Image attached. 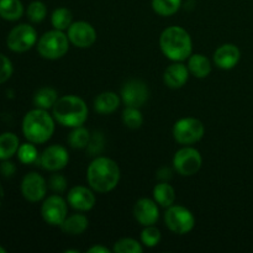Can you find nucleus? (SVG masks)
Returning <instances> with one entry per match:
<instances>
[{
    "label": "nucleus",
    "mask_w": 253,
    "mask_h": 253,
    "mask_svg": "<svg viewBox=\"0 0 253 253\" xmlns=\"http://www.w3.org/2000/svg\"><path fill=\"white\" fill-rule=\"evenodd\" d=\"M120 167L114 160L104 156L94 158L86 169V182L96 193L113 192L120 182Z\"/></svg>",
    "instance_id": "f257e3e1"
},
{
    "label": "nucleus",
    "mask_w": 253,
    "mask_h": 253,
    "mask_svg": "<svg viewBox=\"0 0 253 253\" xmlns=\"http://www.w3.org/2000/svg\"><path fill=\"white\" fill-rule=\"evenodd\" d=\"M162 53L172 62H184L193 54V41L189 32L180 26H169L160 36Z\"/></svg>",
    "instance_id": "f03ea898"
},
{
    "label": "nucleus",
    "mask_w": 253,
    "mask_h": 253,
    "mask_svg": "<svg viewBox=\"0 0 253 253\" xmlns=\"http://www.w3.org/2000/svg\"><path fill=\"white\" fill-rule=\"evenodd\" d=\"M54 118L44 109L35 108L22 119V133L29 142L42 145L51 140L54 132Z\"/></svg>",
    "instance_id": "7ed1b4c3"
},
{
    "label": "nucleus",
    "mask_w": 253,
    "mask_h": 253,
    "mask_svg": "<svg viewBox=\"0 0 253 253\" xmlns=\"http://www.w3.org/2000/svg\"><path fill=\"white\" fill-rule=\"evenodd\" d=\"M52 115L62 126L74 128L85 124L88 120L89 109L81 96L64 95L56 101L52 108Z\"/></svg>",
    "instance_id": "20e7f679"
},
{
    "label": "nucleus",
    "mask_w": 253,
    "mask_h": 253,
    "mask_svg": "<svg viewBox=\"0 0 253 253\" xmlns=\"http://www.w3.org/2000/svg\"><path fill=\"white\" fill-rule=\"evenodd\" d=\"M69 39L61 30H51L42 35L37 41V52L44 59L56 61L67 54L69 49Z\"/></svg>",
    "instance_id": "39448f33"
},
{
    "label": "nucleus",
    "mask_w": 253,
    "mask_h": 253,
    "mask_svg": "<svg viewBox=\"0 0 253 253\" xmlns=\"http://www.w3.org/2000/svg\"><path fill=\"white\" fill-rule=\"evenodd\" d=\"M165 224L169 231L178 235H187L195 226V216L189 209L183 205L167 208L165 212Z\"/></svg>",
    "instance_id": "423d86ee"
},
{
    "label": "nucleus",
    "mask_w": 253,
    "mask_h": 253,
    "mask_svg": "<svg viewBox=\"0 0 253 253\" xmlns=\"http://www.w3.org/2000/svg\"><path fill=\"white\" fill-rule=\"evenodd\" d=\"M173 137L179 145L190 146L199 142L205 133L204 124L195 118L179 119L173 126Z\"/></svg>",
    "instance_id": "0eeeda50"
},
{
    "label": "nucleus",
    "mask_w": 253,
    "mask_h": 253,
    "mask_svg": "<svg viewBox=\"0 0 253 253\" xmlns=\"http://www.w3.org/2000/svg\"><path fill=\"white\" fill-rule=\"evenodd\" d=\"M39 37L34 26L29 24H20L11 29L6 36V46L15 53H24L37 44Z\"/></svg>",
    "instance_id": "6e6552de"
},
{
    "label": "nucleus",
    "mask_w": 253,
    "mask_h": 253,
    "mask_svg": "<svg viewBox=\"0 0 253 253\" xmlns=\"http://www.w3.org/2000/svg\"><path fill=\"white\" fill-rule=\"evenodd\" d=\"M203 165V157L199 151L190 146H184L174 153L173 167L183 177L197 174Z\"/></svg>",
    "instance_id": "1a4fd4ad"
},
{
    "label": "nucleus",
    "mask_w": 253,
    "mask_h": 253,
    "mask_svg": "<svg viewBox=\"0 0 253 253\" xmlns=\"http://www.w3.org/2000/svg\"><path fill=\"white\" fill-rule=\"evenodd\" d=\"M68 215V203L59 194L47 197L41 205V216L51 226H59Z\"/></svg>",
    "instance_id": "9d476101"
},
{
    "label": "nucleus",
    "mask_w": 253,
    "mask_h": 253,
    "mask_svg": "<svg viewBox=\"0 0 253 253\" xmlns=\"http://www.w3.org/2000/svg\"><path fill=\"white\" fill-rule=\"evenodd\" d=\"M121 101L126 106L141 108L150 98V89L141 79H131L124 83L120 91Z\"/></svg>",
    "instance_id": "9b49d317"
},
{
    "label": "nucleus",
    "mask_w": 253,
    "mask_h": 253,
    "mask_svg": "<svg viewBox=\"0 0 253 253\" xmlns=\"http://www.w3.org/2000/svg\"><path fill=\"white\" fill-rule=\"evenodd\" d=\"M47 189H48V184L46 179L37 172L27 173L22 178L21 185H20L22 197L30 203H39L43 200L46 198Z\"/></svg>",
    "instance_id": "f8f14e48"
},
{
    "label": "nucleus",
    "mask_w": 253,
    "mask_h": 253,
    "mask_svg": "<svg viewBox=\"0 0 253 253\" xmlns=\"http://www.w3.org/2000/svg\"><path fill=\"white\" fill-rule=\"evenodd\" d=\"M69 162L68 151L64 146L51 145L40 155L39 165L49 172H58L67 167Z\"/></svg>",
    "instance_id": "ddd939ff"
},
{
    "label": "nucleus",
    "mask_w": 253,
    "mask_h": 253,
    "mask_svg": "<svg viewBox=\"0 0 253 253\" xmlns=\"http://www.w3.org/2000/svg\"><path fill=\"white\" fill-rule=\"evenodd\" d=\"M69 42L78 48H89L96 41V31L91 24L86 21L72 22L67 30Z\"/></svg>",
    "instance_id": "4468645a"
},
{
    "label": "nucleus",
    "mask_w": 253,
    "mask_h": 253,
    "mask_svg": "<svg viewBox=\"0 0 253 253\" xmlns=\"http://www.w3.org/2000/svg\"><path fill=\"white\" fill-rule=\"evenodd\" d=\"M67 203L77 211L85 212L95 207L96 197L91 188L76 185L69 189L68 194H67Z\"/></svg>",
    "instance_id": "2eb2a0df"
},
{
    "label": "nucleus",
    "mask_w": 253,
    "mask_h": 253,
    "mask_svg": "<svg viewBox=\"0 0 253 253\" xmlns=\"http://www.w3.org/2000/svg\"><path fill=\"white\" fill-rule=\"evenodd\" d=\"M133 217L143 227L155 225L160 219L158 204L155 202V199L141 198L133 205Z\"/></svg>",
    "instance_id": "dca6fc26"
},
{
    "label": "nucleus",
    "mask_w": 253,
    "mask_h": 253,
    "mask_svg": "<svg viewBox=\"0 0 253 253\" xmlns=\"http://www.w3.org/2000/svg\"><path fill=\"white\" fill-rule=\"evenodd\" d=\"M212 59L220 69L230 71L239 64L240 59H241V51L234 43L221 44L214 52Z\"/></svg>",
    "instance_id": "f3484780"
},
{
    "label": "nucleus",
    "mask_w": 253,
    "mask_h": 253,
    "mask_svg": "<svg viewBox=\"0 0 253 253\" xmlns=\"http://www.w3.org/2000/svg\"><path fill=\"white\" fill-rule=\"evenodd\" d=\"M189 69L182 62H174L166 68L163 73V82L170 89H179L185 85L189 79Z\"/></svg>",
    "instance_id": "a211bd4d"
},
{
    "label": "nucleus",
    "mask_w": 253,
    "mask_h": 253,
    "mask_svg": "<svg viewBox=\"0 0 253 253\" xmlns=\"http://www.w3.org/2000/svg\"><path fill=\"white\" fill-rule=\"evenodd\" d=\"M121 103L120 95L114 91H103L94 99V110L100 115H109L115 113Z\"/></svg>",
    "instance_id": "6ab92c4d"
},
{
    "label": "nucleus",
    "mask_w": 253,
    "mask_h": 253,
    "mask_svg": "<svg viewBox=\"0 0 253 253\" xmlns=\"http://www.w3.org/2000/svg\"><path fill=\"white\" fill-rule=\"evenodd\" d=\"M89 226L88 217L84 214H72L67 215L64 221L59 225V229L62 232L71 236H78V235L84 234Z\"/></svg>",
    "instance_id": "aec40b11"
},
{
    "label": "nucleus",
    "mask_w": 253,
    "mask_h": 253,
    "mask_svg": "<svg viewBox=\"0 0 253 253\" xmlns=\"http://www.w3.org/2000/svg\"><path fill=\"white\" fill-rule=\"evenodd\" d=\"M188 69L195 78H207L211 73V62L207 56L202 53H194L188 58Z\"/></svg>",
    "instance_id": "412c9836"
},
{
    "label": "nucleus",
    "mask_w": 253,
    "mask_h": 253,
    "mask_svg": "<svg viewBox=\"0 0 253 253\" xmlns=\"http://www.w3.org/2000/svg\"><path fill=\"white\" fill-rule=\"evenodd\" d=\"M153 199L160 207L169 208L175 202V190L168 182H161L153 188Z\"/></svg>",
    "instance_id": "4be33fe9"
},
{
    "label": "nucleus",
    "mask_w": 253,
    "mask_h": 253,
    "mask_svg": "<svg viewBox=\"0 0 253 253\" xmlns=\"http://www.w3.org/2000/svg\"><path fill=\"white\" fill-rule=\"evenodd\" d=\"M20 145L19 137L14 132L0 133V161H7L14 157Z\"/></svg>",
    "instance_id": "5701e85b"
},
{
    "label": "nucleus",
    "mask_w": 253,
    "mask_h": 253,
    "mask_svg": "<svg viewBox=\"0 0 253 253\" xmlns=\"http://www.w3.org/2000/svg\"><path fill=\"white\" fill-rule=\"evenodd\" d=\"M24 15L21 0H0V17L6 21H17Z\"/></svg>",
    "instance_id": "b1692460"
},
{
    "label": "nucleus",
    "mask_w": 253,
    "mask_h": 253,
    "mask_svg": "<svg viewBox=\"0 0 253 253\" xmlns=\"http://www.w3.org/2000/svg\"><path fill=\"white\" fill-rule=\"evenodd\" d=\"M58 98L59 96L56 89L51 88V86H43V88H40L35 93L34 105L36 108L49 110V109L53 108V105L58 100Z\"/></svg>",
    "instance_id": "393cba45"
},
{
    "label": "nucleus",
    "mask_w": 253,
    "mask_h": 253,
    "mask_svg": "<svg viewBox=\"0 0 253 253\" xmlns=\"http://www.w3.org/2000/svg\"><path fill=\"white\" fill-rule=\"evenodd\" d=\"M90 137L91 135L88 128L78 126V127L72 128L67 141H68V145L74 150H83V148L88 147Z\"/></svg>",
    "instance_id": "a878e982"
},
{
    "label": "nucleus",
    "mask_w": 253,
    "mask_h": 253,
    "mask_svg": "<svg viewBox=\"0 0 253 253\" xmlns=\"http://www.w3.org/2000/svg\"><path fill=\"white\" fill-rule=\"evenodd\" d=\"M72 22H73V15H72L71 10L67 7H57L52 12L51 24L53 29L64 31V30H68Z\"/></svg>",
    "instance_id": "bb28decb"
},
{
    "label": "nucleus",
    "mask_w": 253,
    "mask_h": 253,
    "mask_svg": "<svg viewBox=\"0 0 253 253\" xmlns=\"http://www.w3.org/2000/svg\"><path fill=\"white\" fill-rule=\"evenodd\" d=\"M151 5L153 11L160 16H172L179 11L182 0H152Z\"/></svg>",
    "instance_id": "cd10ccee"
},
{
    "label": "nucleus",
    "mask_w": 253,
    "mask_h": 253,
    "mask_svg": "<svg viewBox=\"0 0 253 253\" xmlns=\"http://www.w3.org/2000/svg\"><path fill=\"white\" fill-rule=\"evenodd\" d=\"M16 155L22 165H34V163H39L40 161L39 151H37L35 143L32 142H26L20 145Z\"/></svg>",
    "instance_id": "c85d7f7f"
},
{
    "label": "nucleus",
    "mask_w": 253,
    "mask_h": 253,
    "mask_svg": "<svg viewBox=\"0 0 253 253\" xmlns=\"http://www.w3.org/2000/svg\"><path fill=\"white\" fill-rule=\"evenodd\" d=\"M123 123L126 127L132 128V130L141 127L143 124V116L140 108L126 106L123 111Z\"/></svg>",
    "instance_id": "c756f323"
},
{
    "label": "nucleus",
    "mask_w": 253,
    "mask_h": 253,
    "mask_svg": "<svg viewBox=\"0 0 253 253\" xmlns=\"http://www.w3.org/2000/svg\"><path fill=\"white\" fill-rule=\"evenodd\" d=\"M113 252L115 253H142V244L131 237H123L114 244Z\"/></svg>",
    "instance_id": "7c9ffc66"
},
{
    "label": "nucleus",
    "mask_w": 253,
    "mask_h": 253,
    "mask_svg": "<svg viewBox=\"0 0 253 253\" xmlns=\"http://www.w3.org/2000/svg\"><path fill=\"white\" fill-rule=\"evenodd\" d=\"M26 16L34 24H40L47 16V6L41 0H34L26 9Z\"/></svg>",
    "instance_id": "2f4dec72"
},
{
    "label": "nucleus",
    "mask_w": 253,
    "mask_h": 253,
    "mask_svg": "<svg viewBox=\"0 0 253 253\" xmlns=\"http://www.w3.org/2000/svg\"><path fill=\"white\" fill-rule=\"evenodd\" d=\"M161 239H162V234L155 225L145 226V229L141 232V244L148 249H153L157 246L161 242Z\"/></svg>",
    "instance_id": "473e14b6"
},
{
    "label": "nucleus",
    "mask_w": 253,
    "mask_h": 253,
    "mask_svg": "<svg viewBox=\"0 0 253 253\" xmlns=\"http://www.w3.org/2000/svg\"><path fill=\"white\" fill-rule=\"evenodd\" d=\"M12 73H14L12 62L10 61L9 57L0 53V84L6 83V82L11 78Z\"/></svg>",
    "instance_id": "72a5a7b5"
},
{
    "label": "nucleus",
    "mask_w": 253,
    "mask_h": 253,
    "mask_svg": "<svg viewBox=\"0 0 253 253\" xmlns=\"http://www.w3.org/2000/svg\"><path fill=\"white\" fill-rule=\"evenodd\" d=\"M48 187L52 192L57 193V194H61V193H64L67 190V179L64 178V175L58 174V173H53L49 177Z\"/></svg>",
    "instance_id": "f704fd0d"
},
{
    "label": "nucleus",
    "mask_w": 253,
    "mask_h": 253,
    "mask_svg": "<svg viewBox=\"0 0 253 253\" xmlns=\"http://www.w3.org/2000/svg\"><path fill=\"white\" fill-rule=\"evenodd\" d=\"M104 146V137L103 133L95 132L94 136H91L90 141H89V145L86 147V151L90 153V156H96L101 152Z\"/></svg>",
    "instance_id": "c9c22d12"
},
{
    "label": "nucleus",
    "mask_w": 253,
    "mask_h": 253,
    "mask_svg": "<svg viewBox=\"0 0 253 253\" xmlns=\"http://www.w3.org/2000/svg\"><path fill=\"white\" fill-rule=\"evenodd\" d=\"M15 172H16V167H15L14 163L9 162V160L2 161V163L0 165V173H1L4 177H12V175L15 174Z\"/></svg>",
    "instance_id": "e433bc0d"
},
{
    "label": "nucleus",
    "mask_w": 253,
    "mask_h": 253,
    "mask_svg": "<svg viewBox=\"0 0 253 253\" xmlns=\"http://www.w3.org/2000/svg\"><path fill=\"white\" fill-rule=\"evenodd\" d=\"M172 174L173 172L169 169V168L163 167L157 172V178L161 180V182H168V180L172 178Z\"/></svg>",
    "instance_id": "4c0bfd02"
},
{
    "label": "nucleus",
    "mask_w": 253,
    "mask_h": 253,
    "mask_svg": "<svg viewBox=\"0 0 253 253\" xmlns=\"http://www.w3.org/2000/svg\"><path fill=\"white\" fill-rule=\"evenodd\" d=\"M88 253H110L111 251L108 249V247L103 246V245H94L90 249L86 250Z\"/></svg>",
    "instance_id": "58836bf2"
},
{
    "label": "nucleus",
    "mask_w": 253,
    "mask_h": 253,
    "mask_svg": "<svg viewBox=\"0 0 253 253\" xmlns=\"http://www.w3.org/2000/svg\"><path fill=\"white\" fill-rule=\"evenodd\" d=\"M0 253H6V250H5L2 246H0Z\"/></svg>",
    "instance_id": "ea45409f"
}]
</instances>
